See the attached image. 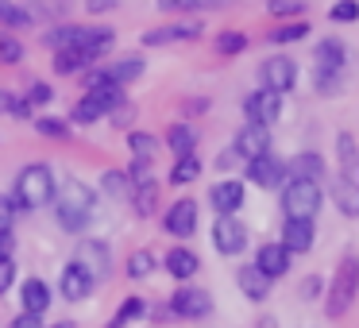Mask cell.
Instances as JSON below:
<instances>
[{"label": "cell", "mask_w": 359, "mask_h": 328, "mask_svg": "<svg viewBox=\"0 0 359 328\" xmlns=\"http://www.w3.org/2000/svg\"><path fill=\"white\" fill-rule=\"evenodd\" d=\"M170 313L174 317H186V320H201L212 313V297L209 289H197V286H182L178 294L170 297Z\"/></svg>", "instance_id": "obj_7"}, {"label": "cell", "mask_w": 359, "mask_h": 328, "mask_svg": "<svg viewBox=\"0 0 359 328\" xmlns=\"http://www.w3.org/2000/svg\"><path fill=\"white\" fill-rule=\"evenodd\" d=\"M212 247L220 255H240L248 247V228L236 217H217V224H212Z\"/></svg>", "instance_id": "obj_10"}, {"label": "cell", "mask_w": 359, "mask_h": 328, "mask_svg": "<svg viewBox=\"0 0 359 328\" xmlns=\"http://www.w3.org/2000/svg\"><path fill=\"white\" fill-rule=\"evenodd\" d=\"M259 81H263V89H271V93H290V89L297 86V62L286 58V55L263 58V66H259Z\"/></svg>", "instance_id": "obj_6"}, {"label": "cell", "mask_w": 359, "mask_h": 328, "mask_svg": "<svg viewBox=\"0 0 359 328\" xmlns=\"http://www.w3.org/2000/svg\"><path fill=\"white\" fill-rule=\"evenodd\" d=\"M0 20H4L8 27H27V24H32V16H27V12H20L12 0H0Z\"/></svg>", "instance_id": "obj_40"}, {"label": "cell", "mask_w": 359, "mask_h": 328, "mask_svg": "<svg viewBox=\"0 0 359 328\" xmlns=\"http://www.w3.org/2000/svg\"><path fill=\"white\" fill-rule=\"evenodd\" d=\"M132 116H135L132 104H116V109H112V124H116V128H128V124H132Z\"/></svg>", "instance_id": "obj_46"}, {"label": "cell", "mask_w": 359, "mask_h": 328, "mask_svg": "<svg viewBox=\"0 0 359 328\" xmlns=\"http://www.w3.org/2000/svg\"><path fill=\"white\" fill-rule=\"evenodd\" d=\"M74 263H81L89 274H97V278H104L112 266V255H109V243H97V240H86L78 247V259Z\"/></svg>", "instance_id": "obj_19"}, {"label": "cell", "mask_w": 359, "mask_h": 328, "mask_svg": "<svg viewBox=\"0 0 359 328\" xmlns=\"http://www.w3.org/2000/svg\"><path fill=\"white\" fill-rule=\"evenodd\" d=\"M271 12L274 16H297V12H305V0H271Z\"/></svg>", "instance_id": "obj_45"}, {"label": "cell", "mask_w": 359, "mask_h": 328, "mask_svg": "<svg viewBox=\"0 0 359 328\" xmlns=\"http://www.w3.org/2000/svg\"><path fill=\"white\" fill-rule=\"evenodd\" d=\"M163 228L174 235V240H189V235L197 232V201H189V197L174 201L170 209H166V217H163Z\"/></svg>", "instance_id": "obj_12"}, {"label": "cell", "mask_w": 359, "mask_h": 328, "mask_svg": "<svg viewBox=\"0 0 359 328\" xmlns=\"http://www.w3.org/2000/svg\"><path fill=\"white\" fill-rule=\"evenodd\" d=\"M328 193H332L336 209L344 212V217H359V178H348V174H336L332 186H328Z\"/></svg>", "instance_id": "obj_18"}, {"label": "cell", "mask_w": 359, "mask_h": 328, "mask_svg": "<svg viewBox=\"0 0 359 328\" xmlns=\"http://www.w3.org/2000/svg\"><path fill=\"white\" fill-rule=\"evenodd\" d=\"M12 282H16V263L8 255H0V294H8Z\"/></svg>", "instance_id": "obj_44"}, {"label": "cell", "mask_w": 359, "mask_h": 328, "mask_svg": "<svg viewBox=\"0 0 359 328\" xmlns=\"http://www.w3.org/2000/svg\"><path fill=\"white\" fill-rule=\"evenodd\" d=\"M55 201H58V224L66 228V232H81V228L93 220V189L86 186V182L78 178H66L62 186L55 189Z\"/></svg>", "instance_id": "obj_1"}, {"label": "cell", "mask_w": 359, "mask_h": 328, "mask_svg": "<svg viewBox=\"0 0 359 328\" xmlns=\"http://www.w3.org/2000/svg\"><path fill=\"white\" fill-rule=\"evenodd\" d=\"M163 263H166V271H170L178 282H189L197 271H201V259H197L189 247H170V251H166Z\"/></svg>", "instance_id": "obj_23"}, {"label": "cell", "mask_w": 359, "mask_h": 328, "mask_svg": "<svg viewBox=\"0 0 359 328\" xmlns=\"http://www.w3.org/2000/svg\"><path fill=\"white\" fill-rule=\"evenodd\" d=\"M359 297V255H344L336 266L332 282H328V297H325V313L332 320H340L344 313L355 305Z\"/></svg>", "instance_id": "obj_2"}, {"label": "cell", "mask_w": 359, "mask_h": 328, "mask_svg": "<svg viewBox=\"0 0 359 328\" xmlns=\"http://www.w3.org/2000/svg\"><path fill=\"white\" fill-rule=\"evenodd\" d=\"M255 328H278V320H274V317H263V320H259Z\"/></svg>", "instance_id": "obj_53"}, {"label": "cell", "mask_w": 359, "mask_h": 328, "mask_svg": "<svg viewBox=\"0 0 359 328\" xmlns=\"http://www.w3.org/2000/svg\"><path fill=\"white\" fill-rule=\"evenodd\" d=\"M104 112H109V109H104V104L97 101L93 93H86L78 104H74V124H97V120H101Z\"/></svg>", "instance_id": "obj_32"}, {"label": "cell", "mask_w": 359, "mask_h": 328, "mask_svg": "<svg viewBox=\"0 0 359 328\" xmlns=\"http://www.w3.org/2000/svg\"><path fill=\"white\" fill-rule=\"evenodd\" d=\"M290 259H294V255H290L282 243H263L259 255H255V266L266 274V278H282V274L290 271Z\"/></svg>", "instance_id": "obj_20"}, {"label": "cell", "mask_w": 359, "mask_h": 328, "mask_svg": "<svg viewBox=\"0 0 359 328\" xmlns=\"http://www.w3.org/2000/svg\"><path fill=\"white\" fill-rule=\"evenodd\" d=\"M89 62H93V58H89L86 50H78V47L55 50V74H78V70H86Z\"/></svg>", "instance_id": "obj_28"}, {"label": "cell", "mask_w": 359, "mask_h": 328, "mask_svg": "<svg viewBox=\"0 0 359 328\" xmlns=\"http://www.w3.org/2000/svg\"><path fill=\"white\" fill-rule=\"evenodd\" d=\"M166 147L174 151V155H194V147H197V128H189V124H174L170 132H166Z\"/></svg>", "instance_id": "obj_26"}, {"label": "cell", "mask_w": 359, "mask_h": 328, "mask_svg": "<svg viewBox=\"0 0 359 328\" xmlns=\"http://www.w3.org/2000/svg\"><path fill=\"white\" fill-rule=\"evenodd\" d=\"M271 282L274 278H266L255 263H248V266L236 271V286H240V294L248 297V301H266V297H271Z\"/></svg>", "instance_id": "obj_17"}, {"label": "cell", "mask_w": 359, "mask_h": 328, "mask_svg": "<svg viewBox=\"0 0 359 328\" xmlns=\"http://www.w3.org/2000/svg\"><path fill=\"white\" fill-rule=\"evenodd\" d=\"M313 240H317V228H313V220H290L282 224V247L290 251V255H305V251H313Z\"/></svg>", "instance_id": "obj_15"}, {"label": "cell", "mask_w": 359, "mask_h": 328, "mask_svg": "<svg viewBox=\"0 0 359 328\" xmlns=\"http://www.w3.org/2000/svg\"><path fill=\"white\" fill-rule=\"evenodd\" d=\"M232 151L240 158H263V155H271V128H263V124H243L240 132H236V143H232Z\"/></svg>", "instance_id": "obj_11"}, {"label": "cell", "mask_w": 359, "mask_h": 328, "mask_svg": "<svg viewBox=\"0 0 359 328\" xmlns=\"http://www.w3.org/2000/svg\"><path fill=\"white\" fill-rule=\"evenodd\" d=\"M112 43H116V35H112L109 27H81V32H78V43H74V47L86 50V55L97 62L101 55H109V50H112Z\"/></svg>", "instance_id": "obj_21"}, {"label": "cell", "mask_w": 359, "mask_h": 328, "mask_svg": "<svg viewBox=\"0 0 359 328\" xmlns=\"http://www.w3.org/2000/svg\"><path fill=\"white\" fill-rule=\"evenodd\" d=\"M336 155H340V174L359 178V147H355V135L351 132H340V139H336Z\"/></svg>", "instance_id": "obj_24"}, {"label": "cell", "mask_w": 359, "mask_h": 328, "mask_svg": "<svg viewBox=\"0 0 359 328\" xmlns=\"http://www.w3.org/2000/svg\"><path fill=\"white\" fill-rule=\"evenodd\" d=\"M50 97H55V93H50L47 81H35V86L27 89V101H24V104H27V109H35V104H47Z\"/></svg>", "instance_id": "obj_43"}, {"label": "cell", "mask_w": 359, "mask_h": 328, "mask_svg": "<svg viewBox=\"0 0 359 328\" xmlns=\"http://www.w3.org/2000/svg\"><path fill=\"white\" fill-rule=\"evenodd\" d=\"M128 147H132L135 163H151V158L158 155V139H155V135H147V132H132V135H128Z\"/></svg>", "instance_id": "obj_33"}, {"label": "cell", "mask_w": 359, "mask_h": 328, "mask_svg": "<svg viewBox=\"0 0 359 328\" xmlns=\"http://www.w3.org/2000/svg\"><path fill=\"white\" fill-rule=\"evenodd\" d=\"M151 271H155V255H151V251H135V255L128 259V278H147Z\"/></svg>", "instance_id": "obj_37"}, {"label": "cell", "mask_w": 359, "mask_h": 328, "mask_svg": "<svg viewBox=\"0 0 359 328\" xmlns=\"http://www.w3.org/2000/svg\"><path fill=\"white\" fill-rule=\"evenodd\" d=\"M317 294H320V278H305L302 282V297H305V301H313Z\"/></svg>", "instance_id": "obj_50"}, {"label": "cell", "mask_w": 359, "mask_h": 328, "mask_svg": "<svg viewBox=\"0 0 359 328\" xmlns=\"http://www.w3.org/2000/svg\"><path fill=\"white\" fill-rule=\"evenodd\" d=\"M35 132H39V135H50V139H66V135H70V124H66V120L39 116V120H35Z\"/></svg>", "instance_id": "obj_39"}, {"label": "cell", "mask_w": 359, "mask_h": 328, "mask_svg": "<svg viewBox=\"0 0 359 328\" xmlns=\"http://www.w3.org/2000/svg\"><path fill=\"white\" fill-rule=\"evenodd\" d=\"M325 205V189L313 178H286L282 186V212L290 220H313Z\"/></svg>", "instance_id": "obj_4"}, {"label": "cell", "mask_w": 359, "mask_h": 328, "mask_svg": "<svg viewBox=\"0 0 359 328\" xmlns=\"http://www.w3.org/2000/svg\"><path fill=\"white\" fill-rule=\"evenodd\" d=\"M217 0H158V8L163 12H194V8H209Z\"/></svg>", "instance_id": "obj_42"}, {"label": "cell", "mask_w": 359, "mask_h": 328, "mask_svg": "<svg viewBox=\"0 0 359 328\" xmlns=\"http://www.w3.org/2000/svg\"><path fill=\"white\" fill-rule=\"evenodd\" d=\"M20 58H24V47H20L12 35H0V62H4V66H16Z\"/></svg>", "instance_id": "obj_41"}, {"label": "cell", "mask_w": 359, "mask_h": 328, "mask_svg": "<svg viewBox=\"0 0 359 328\" xmlns=\"http://www.w3.org/2000/svg\"><path fill=\"white\" fill-rule=\"evenodd\" d=\"M290 178H313V182H320V178H325V158H320L317 151L297 155L294 163H290Z\"/></svg>", "instance_id": "obj_25"}, {"label": "cell", "mask_w": 359, "mask_h": 328, "mask_svg": "<svg viewBox=\"0 0 359 328\" xmlns=\"http://www.w3.org/2000/svg\"><path fill=\"white\" fill-rule=\"evenodd\" d=\"M8 328H43V317H39V313H20Z\"/></svg>", "instance_id": "obj_47"}, {"label": "cell", "mask_w": 359, "mask_h": 328, "mask_svg": "<svg viewBox=\"0 0 359 328\" xmlns=\"http://www.w3.org/2000/svg\"><path fill=\"white\" fill-rule=\"evenodd\" d=\"M143 309H147V305H143V297H128V301H124V305H120V309H116V317L109 320V328H124L128 320L143 317Z\"/></svg>", "instance_id": "obj_35"}, {"label": "cell", "mask_w": 359, "mask_h": 328, "mask_svg": "<svg viewBox=\"0 0 359 328\" xmlns=\"http://www.w3.org/2000/svg\"><path fill=\"white\" fill-rule=\"evenodd\" d=\"M12 212H16V201L0 197V232H4V228H12Z\"/></svg>", "instance_id": "obj_48"}, {"label": "cell", "mask_w": 359, "mask_h": 328, "mask_svg": "<svg viewBox=\"0 0 359 328\" xmlns=\"http://www.w3.org/2000/svg\"><path fill=\"white\" fill-rule=\"evenodd\" d=\"M12 247H16V235H12V228H4V232H0V255L12 259Z\"/></svg>", "instance_id": "obj_49"}, {"label": "cell", "mask_w": 359, "mask_h": 328, "mask_svg": "<svg viewBox=\"0 0 359 328\" xmlns=\"http://www.w3.org/2000/svg\"><path fill=\"white\" fill-rule=\"evenodd\" d=\"M50 328H74V324H70V320H62V324H50Z\"/></svg>", "instance_id": "obj_54"}, {"label": "cell", "mask_w": 359, "mask_h": 328, "mask_svg": "<svg viewBox=\"0 0 359 328\" xmlns=\"http://www.w3.org/2000/svg\"><path fill=\"white\" fill-rule=\"evenodd\" d=\"M101 189L109 197H116V201H128V197H132V178H128L124 170H104Z\"/></svg>", "instance_id": "obj_31"}, {"label": "cell", "mask_w": 359, "mask_h": 328, "mask_svg": "<svg viewBox=\"0 0 359 328\" xmlns=\"http://www.w3.org/2000/svg\"><path fill=\"white\" fill-rule=\"evenodd\" d=\"M132 205H135V212L140 217H151L155 212V205H158V182H135L132 186Z\"/></svg>", "instance_id": "obj_27"}, {"label": "cell", "mask_w": 359, "mask_h": 328, "mask_svg": "<svg viewBox=\"0 0 359 328\" xmlns=\"http://www.w3.org/2000/svg\"><path fill=\"white\" fill-rule=\"evenodd\" d=\"M328 20H336V24H355L359 20V0H336L332 8H328Z\"/></svg>", "instance_id": "obj_36"}, {"label": "cell", "mask_w": 359, "mask_h": 328, "mask_svg": "<svg viewBox=\"0 0 359 328\" xmlns=\"http://www.w3.org/2000/svg\"><path fill=\"white\" fill-rule=\"evenodd\" d=\"M97 286V274H89L81 263H66L62 266V278H58V289H62L66 301H86Z\"/></svg>", "instance_id": "obj_13"}, {"label": "cell", "mask_w": 359, "mask_h": 328, "mask_svg": "<svg viewBox=\"0 0 359 328\" xmlns=\"http://www.w3.org/2000/svg\"><path fill=\"white\" fill-rule=\"evenodd\" d=\"M313 62H317V89L328 93V89H336V81H340V70H344V62H348V47H344L340 39H320L317 50H313Z\"/></svg>", "instance_id": "obj_5"}, {"label": "cell", "mask_w": 359, "mask_h": 328, "mask_svg": "<svg viewBox=\"0 0 359 328\" xmlns=\"http://www.w3.org/2000/svg\"><path fill=\"white\" fill-rule=\"evenodd\" d=\"M4 112H16V97L8 93V89H0V116Z\"/></svg>", "instance_id": "obj_51"}, {"label": "cell", "mask_w": 359, "mask_h": 328, "mask_svg": "<svg viewBox=\"0 0 359 328\" xmlns=\"http://www.w3.org/2000/svg\"><path fill=\"white\" fill-rule=\"evenodd\" d=\"M55 174L47 163H32L20 170L16 178V205L20 209H43V205L55 201Z\"/></svg>", "instance_id": "obj_3"}, {"label": "cell", "mask_w": 359, "mask_h": 328, "mask_svg": "<svg viewBox=\"0 0 359 328\" xmlns=\"http://www.w3.org/2000/svg\"><path fill=\"white\" fill-rule=\"evenodd\" d=\"M243 112H248V124H278L282 116V93H271V89H259V93H251L248 101H243Z\"/></svg>", "instance_id": "obj_9"}, {"label": "cell", "mask_w": 359, "mask_h": 328, "mask_svg": "<svg viewBox=\"0 0 359 328\" xmlns=\"http://www.w3.org/2000/svg\"><path fill=\"white\" fill-rule=\"evenodd\" d=\"M205 27L197 20H186V24H166V27H155V32L143 35V47H166V43H186V39H197Z\"/></svg>", "instance_id": "obj_16"}, {"label": "cell", "mask_w": 359, "mask_h": 328, "mask_svg": "<svg viewBox=\"0 0 359 328\" xmlns=\"http://www.w3.org/2000/svg\"><path fill=\"white\" fill-rule=\"evenodd\" d=\"M309 32H313V27L305 24V20H294V24H282V27H274V32L266 35V39H271L274 47H286V43H302Z\"/></svg>", "instance_id": "obj_29"}, {"label": "cell", "mask_w": 359, "mask_h": 328, "mask_svg": "<svg viewBox=\"0 0 359 328\" xmlns=\"http://www.w3.org/2000/svg\"><path fill=\"white\" fill-rule=\"evenodd\" d=\"M286 174H290V166L274 155H263V158H251L248 163V182L259 189H282L286 186Z\"/></svg>", "instance_id": "obj_8"}, {"label": "cell", "mask_w": 359, "mask_h": 328, "mask_svg": "<svg viewBox=\"0 0 359 328\" xmlns=\"http://www.w3.org/2000/svg\"><path fill=\"white\" fill-rule=\"evenodd\" d=\"M20 301H24V313H39L43 317L55 297H50V286L43 278H27L24 286H20Z\"/></svg>", "instance_id": "obj_22"}, {"label": "cell", "mask_w": 359, "mask_h": 328, "mask_svg": "<svg viewBox=\"0 0 359 328\" xmlns=\"http://www.w3.org/2000/svg\"><path fill=\"white\" fill-rule=\"evenodd\" d=\"M143 74V58L140 55H128V58H120L116 66H109V78L116 81V86H128V81H135Z\"/></svg>", "instance_id": "obj_30"}, {"label": "cell", "mask_w": 359, "mask_h": 328, "mask_svg": "<svg viewBox=\"0 0 359 328\" xmlns=\"http://www.w3.org/2000/svg\"><path fill=\"white\" fill-rule=\"evenodd\" d=\"M209 205L217 209V217H236L243 209V182L236 178H224L209 189Z\"/></svg>", "instance_id": "obj_14"}, {"label": "cell", "mask_w": 359, "mask_h": 328, "mask_svg": "<svg viewBox=\"0 0 359 328\" xmlns=\"http://www.w3.org/2000/svg\"><path fill=\"white\" fill-rule=\"evenodd\" d=\"M243 47H248V35H243V32H220L217 35V50H220V55H240Z\"/></svg>", "instance_id": "obj_38"}, {"label": "cell", "mask_w": 359, "mask_h": 328, "mask_svg": "<svg viewBox=\"0 0 359 328\" xmlns=\"http://www.w3.org/2000/svg\"><path fill=\"white\" fill-rule=\"evenodd\" d=\"M197 174H201V158H197V155H182L178 163H174V170H170V182H174V186H189Z\"/></svg>", "instance_id": "obj_34"}, {"label": "cell", "mask_w": 359, "mask_h": 328, "mask_svg": "<svg viewBox=\"0 0 359 328\" xmlns=\"http://www.w3.org/2000/svg\"><path fill=\"white\" fill-rule=\"evenodd\" d=\"M86 8L89 12H109V8H116V0H86Z\"/></svg>", "instance_id": "obj_52"}]
</instances>
